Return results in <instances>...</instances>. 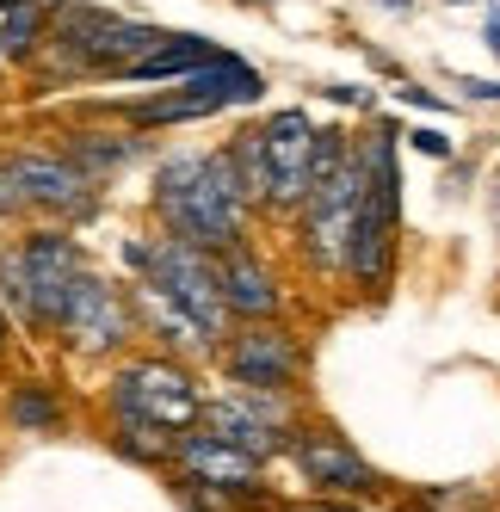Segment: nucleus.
Instances as JSON below:
<instances>
[{
	"label": "nucleus",
	"mask_w": 500,
	"mask_h": 512,
	"mask_svg": "<svg viewBox=\"0 0 500 512\" xmlns=\"http://www.w3.org/2000/svg\"><path fill=\"white\" fill-rule=\"evenodd\" d=\"M173 469L180 475H198V482H217V488H235L247 500L272 506V482H266V457L229 445V438H217L210 426H192L180 432V445H173Z\"/></svg>",
	"instance_id": "f8f14e48"
},
{
	"label": "nucleus",
	"mask_w": 500,
	"mask_h": 512,
	"mask_svg": "<svg viewBox=\"0 0 500 512\" xmlns=\"http://www.w3.org/2000/svg\"><path fill=\"white\" fill-rule=\"evenodd\" d=\"M173 494H180L186 512H260V500L217 488V482H198V475H180V469H173Z\"/></svg>",
	"instance_id": "412c9836"
},
{
	"label": "nucleus",
	"mask_w": 500,
	"mask_h": 512,
	"mask_svg": "<svg viewBox=\"0 0 500 512\" xmlns=\"http://www.w3.org/2000/svg\"><path fill=\"white\" fill-rule=\"evenodd\" d=\"M463 93H470V99H494V105H500V81H463Z\"/></svg>",
	"instance_id": "a878e982"
},
{
	"label": "nucleus",
	"mask_w": 500,
	"mask_h": 512,
	"mask_svg": "<svg viewBox=\"0 0 500 512\" xmlns=\"http://www.w3.org/2000/svg\"><path fill=\"white\" fill-rule=\"evenodd\" d=\"M284 457H291L303 482L315 494H328V500H371V494H383V475L352 451L334 426H297L291 445H284Z\"/></svg>",
	"instance_id": "9d476101"
},
{
	"label": "nucleus",
	"mask_w": 500,
	"mask_h": 512,
	"mask_svg": "<svg viewBox=\"0 0 500 512\" xmlns=\"http://www.w3.org/2000/svg\"><path fill=\"white\" fill-rule=\"evenodd\" d=\"M0 346H7V309H0Z\"/></svg>",
	"instance_id": "c85d7f7f"
},
{
	"label": "nucleus",
	"mask_w": 500,
	"mask_h": 512,
	"mask_svg": "<svg viewBox=\"0 0 500 512\" xmlns=\"http://www.w3.org/2000/svg\"><path fill=\"white\" fill-rule=\"evenodd\" d=\"M19 173V186L31 198V210H50V216H75V223H87L93 204H99V179L75 161V155H44V149H25L7 161Z\"/></svg>",
	"instance_id": "ddd939ff"
},
{
	"label": "nucleus",
	"mask_w": 500,
	"mask_h": 512,
	"mask_svg": "<svg viewBox=\"0 0 500 512\" xmlns=\"http://www.w3.org/2000/svg\"><path fill=\"white\" fill-rule=\"evenodd\" d=\"M488 50L500 56V13H488Z\"/></svg>",
	"instance_id": "bb28decb"
},
{
	"label": "nucleus",
	"mask_w": 500,
	"mask_h": 512,
	"mask_svg": "<svg viewBox=\"0 0 500 512\" xmlns=\"http://www.w3.org/2000/svg\"><path fill=\"white\" fill-rule=\"evenodd\" d=\"M217 266H223V303H229L235 321H266V315L284 309V284H278V272H272L247 241L229 247V253H217Z\"/></svg>",
	"instance_id": "dca6fc26"
},
{
	"label": "nucleus",
	"mask_w": 500,
	"mask_h": 512,
	"mask_svg": "<svg viewBox=\"0 0 500 512\" xmlns=\"http://www.w3.org/2000/svg\"><path fill=\"white\" fill-rule=\"evenodd\" d=\"M217 438H229V445L254 451V457H284V445H291L297 432V401L291 395H272V389H223V395H204V420Z\"/></svg>",
	"instance_id": "1a4fd4ad"
},
{
	"label": "nucleus",
	"mask_w": 500,
	"mask_h": 512,
	"mask_svg": "<svg viewBox=\"0 0 500 512\" xmlns=\"http://www.w3.org/2000/svg\"><path fill=\"white\" fill-rule=\"evenodd\" d=\"M105 401H112V414L149 420V426H167V432H192V426L204 420V389H198V377H192V364L173 358V352L118 364Z\"/></svg>",
	"instance_id": "423d86ee"
},
{
	"label": "nucleus",
	"mask_w": 500,
	"mask_h": 512,
	"mask_svg": "<svg viewBox=\"0 0 500 512\" xmlns=\"http://www.w3.org/2000/svg\"><path fill=\"white\" fill-rule=\"evenodd\" d=\"M142 327H136V303H130V290L124 284H105L93 272L75 278V303H68V321H62V340L75 346V352H118L124 340H136Z\"/></svg>",
	"instance_id": "9b49d317"
},
{
	"label": "nucleus",
	"mask_w": 500,
	"mask_h": 512,
	"mask_svg": "<svg viewBox=\"0 0 500 512\" xmlns=\"http://www.w3.org/2000/svg\"><path fill=\"white\" fill-rule=\"evenodd\" d=\"M217 56H229V50H217L210 38H192V31H167L149 56L124 68V81H167V87H173V81L198 75V68H210Z\"/></svg>",
	"instance_id": "f3484780"
},
{
	"label": "nucleus",
	"mask_w": 500,
	"mask_h": 512,
	"mask_svg": "<svg viewBox=\"0 0 500 512\" xmlns=\"http://www.w3.org/2000/svg\"><path fill=\"white\" fill-rule=\"evenodd\" d=\"M408 142H414L420 155H433V161H445V155H451V136H445V130H414Z\"/></svg>",
	"instance_id": "b1692460"
},
{
	"label": "nucleus",
	"mask_w": 500,
	"mask_h": 512,
	"mask_svg": "<svg viewBox=\"0 0 500 512\" xmlns=\"http://www.w3.org/2000/svg\"><path fill=\"white\" fill-rule=\"evenodd\" d=\"M0 7H13V0H0Z\"/></svg>",
	"instance_id": "7c9ffc66"
},
{
	"label": "nucleus",
	"mask_w": 500,
	"mask_h": 512,
	"mask_svg": "<svg viewBox=\"0 0 500 512\" xmlns=\"http://www.w3.org/2000/svg\"><path fill=\"white\" fill-rule=\"evenodd\" d=\"M155 216L167 235L229 253L254 229V198H247L229 149H186L155 167Z\"/></svg>",
	"instance_id": "f257e3e1"
},
{
	"label": "nucleus",
	"mask_w": 500,
	"mask_h": 512,
	"mask_svg": "<svg viewBox=\"0 0 500 512\" xmlns=\"http://www.w3.org/2000/svg\"><path fill=\"white\" fill-rule=\"evenodd\" d=\"M81 278V247L68 235H25L0 260V303L19 309L31 334H62L68 303H75Z\"/></svg>",
	"instance_id": "7ed1b4c3"
},
{
	"label": "nucleus",
	"mask_w": 500,
	"mask_h": 512,
	"mask_svg": "<svg viewBox=\"0 0 500 512\" xmlns=\"http://www.w3.org/2000/svg\"><path fill=\"white\" fill-rule=\"evenodd\" d=\"M365 186H371V167H365V149L352 142V155L321 179V186H309V198L291 210L297 216V247L315 272H328V278L346 272V247H352V223H359Z\"/></svg>",
	"instance_id": "39448f33"
},
{
	"label": "nucleus",
	"mask_w": 500,
	"mask_h": 512,
	"mask_svg": "<svg viewBox=\"0 0 500 512\" xmlns=\"http://www.w3.org/2000/svg\"><path fill=\"white\" fill-rule=\"evenodd\" d=\"M365 167H371V186L359 204V223H352V247H346V272L359 290L383 297L389 278H396V241H402V167H396V130H377L359 142Z\"/></svg>",
	"instance_id": "f03ea898"
},
{
	"label": "nucleus",
	"mask_w": 500,
	"mask_h": 512,
	"mask_svg": "<svg viewBox=\"0 0 500 512\" xmlns=\"http://www.w3.org/2000/svg\"><path fill=\"white\" fill-rule=\"evenodd\" d=\"M112 445H118L130 463L167 469V463H173V445H180V432H167V426H149V420H130V414H112Z\"/></svg>",
	"instance_id": "a211bd4d"
},
{
	"label": "nucleus",
	"mask_w": 500,
	"mask_h": 512,
	"mask_svg": "<svg viewBox=\"0 0 500 512\" xmlns=\"http://www.w3.org/2000/svg\"><path fill=\"white\" fill-rule=\"evenodd\" d=\"M7 420H13L19 432H56V426H62V401H56L38 377H25V383L7 389Z\"/></svg>",
	"instance_id": "aec40b11"
},
{
	"label": "nucleus",
	"mask_w": 500,
	"mask_h": 512,
	"mask_svg": "<svg viewBox=\"0 0 500 512\" xmlns=\"http://www.w3.org/2000/svg\"><path fill=\"white\" fill-rule=\"evenodd\" d=\"M19 210H31V198H25V186H19V173L0 167V216H19Z\"/></svg>",
	"instance_id": "5701e85b"
},
{
	"label": "nucleus",
	"mask_w": 500,
	"mask_h": 512,
	"mask_svg": "<svg viewBox=\"0 0 500 512\" xmlns=\"http://www.w3.org/2000/svg\"><path fill=\"white\" fill-rule=\"evenodd\" d=\"M377 7H389V13H414V0H377Z\"/></svg>",
	"instance_id": "cd10ccee"
},
{
	"label": "nucleus",
	"mask_w": 500,
	"mask_h": 512,
	"mask_svg": "<svg viewBox=\"0 0 500 512\" xmlns=\"http://www.w3.org/2000/svg\"><path fill=\"white\" fill-rule=\"evenodd\" d=\"M217 364L235 389H272V395H297L303 389V371H309V352L297 340V327H284L278 315L266 321H235L223 346H217Z\"/></svg>",
	"instance_id": "0eeeda50"
},
{
	"label": "nucleus",
	"mask_w": 500,
	"mask_h": 512,
	"mask_svg": "<svg viewBox=\"0 0 500 512\" xmlns=\"http://www.w3.org/2000/svg\"><path fill=\"white\" fill-rule=\"evenodd\" d=\"M278 512H359V500H328V494H315L303 506H278Z\"/></svg>",
	"instance_id": "393cba45"
},
{
	"label": "nucleus",
	"mask_w": 500,
	"mask_h": 512,
	"mask_svg": "<svg viewBox=\"0 0 500 512\" xmlns=\"http://www.w3.org/2000/svg\"><path fill=\"white\" fill-rule=\"evenodd\" d=\"M130 155H136V142H81V149H75V161H81L93 179H99L105 167H124Z\"/></svg>",
	"instance_id": "4be33fe9"
},
{
	"label": "nucleus",
	"mask_w": 500,
	"mask_h": 512,
	"mask_svg": "<svg viewBox=\"0 0 500 512\" xmlns=\"http://www.w3.org/2000/svg\"><path fill=\"white\" fill-rule=\"evenodd\" d=\"M130 303H136V327L142 334H155L161 340V352H173V358H217V334L180 303V297H167L161 284H149V278H136L130 284Z\"/></svg>",
	"instance_id": "2eb2a0df"
},
{
	"label": "nucleus",
	"mask_w": 500,
	"mask_h": 512,
	"mask_svg": "<svg viewBox=\"0 0 500 512\" xmlns=\"http://www.w3.org/2000/svg\"><path fill=\"white\" fill-rule=\"evenodd\" d=\"M124 260H130L136 278H149V284L167 290V297H180L217 340L235 327V315L223 303V266H217V253H210V247L180 241V235H149V241H130Z\"/></svg>",
	"instance_id": "20e7f679"
},
{
	"label": "nucleus",
	"mask_w": 500,
	"mask_h": 512,
	"mask_svg": "<svg viewBox=\"0 0 500 512\" xmlns=\"http://www.w3.org/2000/svg\"><path fill=\"white\" fill-rule=\"evenodd\" d=\"M260 93H266V81L254 75V68L235 62V56H217L210 68H198V75L173 81L161 99L130 105V118L136 124H186V118H217V112H229V105H254Z\"/></svg>",
	"instance_id": "6e6552de"
},
{
	"label": "nucleus",
	"mask_w": 500,
	"mask_h": 512,
	"mask_svg": "<svg viewBox=\"0 0 500 512\" xmlns=\"http://www.w3.org/2000/svg\"><path fill=\"white\" fill-rule=\"evenodd\" d=\"M494 216H500V173H494Z\"/></svg>",
	"instance_id": "c756f323"
},
{
	"label": "nucleus",
	"mask_w": 500,
	"mask_h": 512,
	"mask_svg": "<svg viewBox=\"0 0 500 512\" xmlns=\"http://www.w3.org/2000/svg\"><path fill=\"white\" fill-rule=\"evenodd\" d=\"M229 161H235V173H241L247 198H254V210H272V155H266V130H260V124H254V130H235Z\"/></svg>",
	"instance_id": "6ab92c4d"
},
{
	"label": "nucleus",
	"mask_w": 500,
	"mask_h": 512,
	"mask_svg": "<svg viewBox=\"0 0 500 512\" xmlns=\"http://www.w3.org/2000/svg\"><path fill=\"white\" fill-rule=\"evenodd\" d=\"M260 130H266V155H272V210L284 216V210H297L309 198V186H315L309 161H315V130L321 124L309 112H297V105H284V112H272Z\"/></svg>",
	"instance_id": "4468645a"
}]
</instances>
